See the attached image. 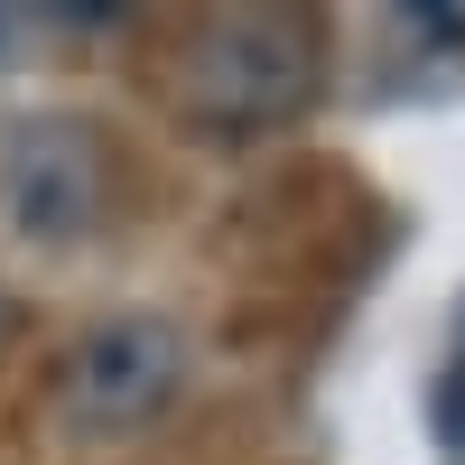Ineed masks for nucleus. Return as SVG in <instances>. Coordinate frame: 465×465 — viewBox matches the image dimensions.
Returning a JSON list of instances; mask_svg holds the SVG:
<instances>
[{
  "label": "nucleus",
  "instance_id": "nucleus-3",
  "mask_svg": "<svg viewBox=\"0 0 465 465\" xmlns=\"http://www.w3.org/2000/svg\"><path fill=\"white\" fill-rule=\"evenodd\" d=\"M103 214V131L74 112H28L0 131V223L28 252H74Z\"/></svg>",
  "mask_w": 465,
  "mask_h": 465
},
{
  "label": "nucleus",
  "instance_id": "nucleus-4",
  "mask_svg": "<svg viewBox=\"0 0 465 465\" xmlns=\"http://www.w3.org/2000/svg\"><path fill=\"white\" fill-rule=\"evenodd\" d=\"M438 438L465 447V344H456V363L438 372Z\"/></svg>",
  "mask_w": 465,
  "mask_h": 465
},
{
  "label": "nucleus",
  "instance_id": "nucleus-2",
  "mask_svg": "<svg viewBox=\"0 0 465 465\" xmlns=\"http://www.w3.org/2000/svg\"><path fill=\"white\" fill-rule=\"evenodd\" d=\"M186 372H196V344H186L177 317H149V307L103 317V326L74 335V354L56 363V419L84 447L140 438V429H159V419L177 410Z\"/></svg>",
  "mask_w": 465,
  "mask_h": 465
},
{
  "label": "nucleus",
  "instance_id": "nucleus-1",
  "mask_svg": "<svg viewBox=\"0 0 465 465\" xmlns=\"http://www.w3.org/2000/svg\"><path fill=\"white\" fill-rule=\"evenodd\" d=\"M326 84V28L307 10H214L177 56V112L205 131H280Z\"/></svg>",
  "mask_w": 465,
  "mask_h": 465
}]
</instances>
